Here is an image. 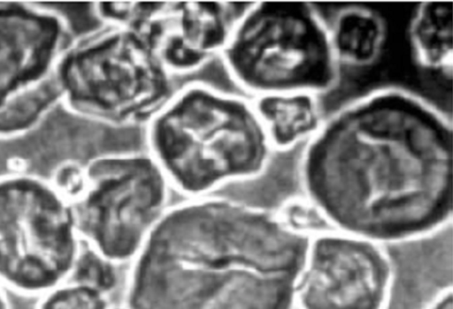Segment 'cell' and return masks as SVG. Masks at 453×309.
Here are the masks:
<instances>
[{"instance_id":"obj_19","label":"cell","mask_w":453,"mask_h":309,"mask_svg":"<svg viewBox=\"0 0 453 309\" xmlns=\"http://www.w3.org/2000/svg\"><path fill=\"white\" fill-rule=\"evenodd\" d=\"M0 309H11L6 290L0 283Z\"/></svg>"},{"instance_id":"obj_3","label":"cell","mask_w":453,"mask_h":309,"mask_svg":"<svg viewBox=\"0 0 453 309\" xmlns=\"http://www.w3.org/2000/svg\"><path fill=\"white\" fill-rule=\"evenodd\" d=\"M143 128L147 152L189 198L259 177L273 151L252 99L203 81L177 87Z\"/></svg>"},{"instance_id":"obj_18","label":"cell","mask_w":453,"mask_h":309,"mask_svg":"<svg viewBox=\"0 0 453 309\" xmlns=\"http://www.w3.org/2000/svg\"><path fill=\"white\" fill-rule=\"evenodd\" d=\"M422 309H453L452 287L442 289Z\"/></svg>"},{"instance_id":"obj_2","label":"cell","mask_w":453,"mask_h":309,"mask_svg":"<svg viewBox=\"0 0 453 309\" xmlns=\"http://www.w3.org/2000/svg\"><path fill=\"white\" fill-rule=\"evenodd\" d=\"M311 237L211 195L165 210L134 255L130 309H294Z\"/></svg>"},{"instance_id":"obj_6","label":"cell","mask_w":453,"mask_h":309,"mask_svg":"<svg viewBox=\"0 0 453 309\" xmlns=\"http://www.w3.org/2000/svg\"><path fill=\"white\" fill-rule=\"evenodd\" d=\"M72 206L50 179L0 175V283L40 298L67 282L81 252Z\"/></svg>"},{"instance_id":"obj_12","label":"cell","mask_w":453,"mask_h":309,"mask_svg":"<svg viewBox=\"0 0 453 309\" xmlns=\"http://www.w3.org/2000/svg\"><path fill=\"white\" fill-rule=\"evenodd\" d=\"M410 40L415 57L422 66L450 75L451 3L429 1L419 5L411 21Z\"/></svg>"},{"instance_id":"obj_16","label":"cell","mask_w":453,"mask_h":309,"mask_svg":"<svg viewBox=\"0 0 453 309\" xmlns=\"http://www.w3.org/2000/svg\"><path fill=\"white\" fill-rule=\"evenodd\" d=\"M68 281L104 293L112 287L114 275L108 260L88 247L81 249Z\"/></svg>"},{"instance_id":"obj_9","label":"cell","mask_w":453,"mask_h":309,"mask_svg":"<svg viewBox=\"0 0 453 309\" xmlns=\"http://www.w3.org/2000/svg\"><path fill=\"white\" fill-rule=\"evenodd\" d=\"M394 279V265L382 245L330 230L310 239L296 307L388 309Z\"/></svg>"},{"instance_id":"obj_10","label":"cell","mask_w":453,"mask_h":309,"mask_svg":"<svg viewBox=\"0 0 453 309\" xmlns=\"http://www.w3.org/2000/svg\"><path fill=\"white\" fill-rule=\"evenodd\" d=\"M245 6L232 1H160L140 34L173 77L191 74L219 57Z\"/></svg>"},{"instance_id":"obj_1","label":"cell","mask_w":453,"mask_h":309,"mask_svg":"<svg viewBox=\"0 0 453 309\" xmlns=\"http://www.w3.org/2000/svg\"><path fill=\"white\" fill-rule=\"evenodd\" d=\"M452 171L449 119L395 87L364 94L324 119L300 163L304 196L330 227L382 245L451 222Z\"/></svg>"},{"instance_id":"obj_15","label":"cell","mask_w":453,"mask_h":309,"mask_svg":"<svg viewBox=\"0 0 453 309\" xmlns=\"http://www.w3.org/2000/svg\"><path fill=\"white\" fill-rule=\"evenodd\" d=\"M35 309H106L104 293L67 281L38 298Z\"/></svg>"},{"instance_id":"obj_8","label":"cell","mask_w":453,"mask_h":309,"mask_svg":"<svg viewBox=\"0 0 453 309\" xmlns=\"http://www.w3.org/2000/svg\"><path fill=\"white\" fill-rule=\"evenodd\" d=\"M84 168V187L71 203L80 237L107 260L134 257L166 210L168 181L147 151L100 154Z\"/></svg>"},{"instance_id":"obj_11","label":"cell","mask_w":453,"mask_h":309,"mask_svg":"<svg viewBox=\"0 0 453 309\" xmlns=\"http://www.w3.org/2000/svg\"><path fill=\"white\" fill-rule=\"evenodd\" d=\"M251 99L273 150H288L308 141L324 121L313 94H279Z\"/></svg>"},{"instance_id":"obj_7","label":"cell","mask_w":453,"mask_h":309,"mask_svg":"<svg viewBox=\"0 0 453 309\" xmlns=\"http://www.w3.org/2000/svg\"><path fill=\"white\" fill-rule=\"evenodd\" d=\"M75 38L55 10L0 1V139L30 132L61 103V68Z\"/></svg>"},{"instance_id":"obj_5","label":"cell","mask_w":453,"mask_h":309,"mask_svg":"<svg viewBox=\"0 0 453 309\" xmlns=\"http://www.w3.org/2000/svg\"><path fill=\"white\" fill-rule=\"evenodd\" d=\"M173 78L143 34L102 25L70 47L61 104L108 127H144L176 90Z\"/></svg>"},{"instance_id":"obj_17","label":"cell","mask_w":453,"mask_h":309,"mask_svg":"<svg viewBox=\"0 0 453 309\" xmlns=\"http://www.w3.org/2000/svg\"><path fill=\"white\" fill-rule=\"evenodd\" d=\"M49 179L71 204L80 195L85 185L84 163L73 160L62 162L53 170Z\"/></svg>"},{"instance_id":"obj_4","label":"cell","mask_w":453,"mask_h":309,"mask_svg":"<svg viewBox=\"0 0 453 309\" xmlns=\"http://www.w3.org/2000/svg\"><path fill=\"white\" fill-rule=\"evenodd\" d=\"M230 79L250 98L331 90L340 62L329 26L305 2L250 3L219 57Z\"/></svg>"},{"instance_id":"obj_14","label":"cell","mask_w":453,"mask_h":309,"mask_svg":"<svg viewBox=\"0 0 453 309\" xmlns=\"http://www.w3.org/2000/svg\"><path fill=\"white\" fill-rule=\"evenodd\" d=\"M275 212L286 227L308 237L333 230L318 207L306 196L292 197L284 200Z\"/></svg>"},{"instance_id":"obj_13","label":"cell","mask_w":453,"mask_h":309,"mask_svg":"<svg viewBox=\"0 0 453 309\" xmlns=\"http://www.w3.org/2000/svg\"><path fill=\"white\" fill-rule=\"evenodd\" d=\"M329 32L340 64L353 65L372 63L380 51L385 35L380 17L359 7L342 11Z\"/></svg>"}]
</instances>
